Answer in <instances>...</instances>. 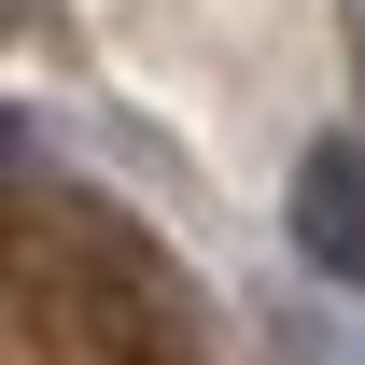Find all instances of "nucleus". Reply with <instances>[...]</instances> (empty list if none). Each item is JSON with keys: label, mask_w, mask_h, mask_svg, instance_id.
Instances as JSON below:
<instances>
[{"label": "nucleus", "mask_w": 365, "mask_h": 365, "mask_svg": "<svg viewBox=\"0 0 365 365\" xmlns=\"http://www.w3.org/2000/svg\"><path fill=\"white\" fill-rule=\"evenodd\" d=\"M0 365H211L140 239L0 182Z\"/></svg>", "instance_id": "nucleus-1"}]
</instances>
